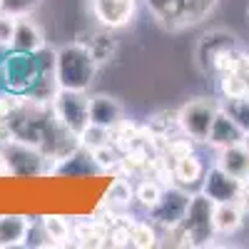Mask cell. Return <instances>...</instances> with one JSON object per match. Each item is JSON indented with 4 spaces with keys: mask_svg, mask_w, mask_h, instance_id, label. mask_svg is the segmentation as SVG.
I'll return each mask as SVG.
<instances>
[{
    "mask_svg": "<svg viewBox=\"0 0 249 249\" xmlns=\"http://www.w3.org/2000/svg\"><path fill=\"white\" fill-rule=\"evenodd\" d=\"M40 75H43V65L37 60V53L13 50L0 57V88L13 95L25 97Z\"/></svg>",
    "mask_w": 249,
    "mask_h": 249,
    "instance_id": "obj_2",
    "label": "cell"
},
{
    "mask_svg": "<svg viewBox=\"0 0 249 249\" xmlns=\"http://www.w3.org/2000/svg\"><path fill=\"white\" fill-rule=\"evenodd\" d=\"M92 13L107 30H120L132 23L137 13V0H90Z\"/></svg>",
    "mask_w": 249,
    "mask_h": 249,
    "instance_id": "obj_7",
    "label": "cell"
},
{
    "mask_svg": "<svg viewBox=\"0 0 249 249\" xmlns=\"http://www.w3.org/2000/svg\"><path fill=\"white\" fill-rule=\"evenodd\" d=\"M244 144H247V150H249V132L244 135Z\"/></svg>",
    "mask_w": 249,
    "mask_h": 249,
    "instance_id": "obj_34",
    "label": "cell"
},
{
    "mask_svg": "<svg viewBox=\"0 0 249 249\" xmlns=\"http://www.w3.org/2000/svg\"><path fill=\"white\" fill-rule=\"evenodd\" d=\"M130 199H132V187L127 179H115L107 190V204L112 210H124V207H130Z\"/></svg>",
    "mask_w": 249,
    "mask_h": 249,
    "instance_id": "obj_25",
    "label": "cell"
},
{
    "mask_svg": "<svg viewBox=\"0 0 249 249\" xmlns=\"http://www.w3.org/2000/svg\"><path fill=\"white\" fill-rule=\"evenodd\" d=\"M242 207L237 202H217L214 204V214H212V222H214V232L219 234H234L239 227H242Z\"/></svg>",
    "mask_w": 249,
    "mask_h": 249,
    "instance_id": "obj_16",
    "label": "cell"
},
{
    "mask_svg": "<svg viewBox=\"0 0 249 249\" xmlns=\"http://www.w3.org/2000/svg\"><path fill=\"white\" fill-rule=\"evenodd\" d=\"M150 160H152V155L147 152V147H144V142H137L135 147H130L127 152L122 155L120 164L124 167V172H142V170H147Z\"/></svg>",
    "mask_w": 249,
    "mask_h": 249,
    "instance_id": "obj_21",
    "label": "cell"
},
{
    "mask_svg": "<svg viewBox=\"0 0 249 249\" xmlns=\"http://www.w3.org/2000/svg\"><path fill=\"white\" fill-rule=\"evenodd\" d=\"M217 167H222L224 172H230L232 177L247 182L249 179V150L244 142L230 144V147H222L219 160H217Z\"/></svg>",
    "mask_w": 249,
    "mask_h": 249,
    "instance_id": "obj_13",
    "label": "cell"
},
{
    "mask_svg": "<svg viewBox=\"0 0 249 249\" xmlns=\"http://www.w3.org/2000/svg\"><path fill=\"white\" fill-rule=\"evenodd\" d=\"M40 0H0V10L8 15H28Z\"/></svg>",
    "mask_w": 249,
    "mask_h": 249,
    "instance_id": "obj_30",
    "label": "cell"
},
{
    "mask_svg": "<svg viewBox=\"0 0 249 249\" xmlns=\"http://www.w3.org/2000/svg\"><path fill=\"white\" fill-rule=\"evenodd\" d=\"M244 135H247V132L219 107V112H217V117H214V122H212V130H210V137H207V142L217 144V147H230V144L244 142Z\"/></svg>",
    "mask_w": 249,
    "mask_h": 249,
    "instance_id": "obj_12",
    "label": "cell"
},
{
    "mask_svg": "<svg viewBox=\"0 0 249 249\" xmlns=\"http://www.w3.org/2000/svg\"><path fill=\"white\" fill-rule=\"evenodd\" d=\"M90 53H92V57L97 60V65L100 62H107L112 55H115V48H117V43H115V37L110 35V30L107 33H97L92 40H90Z\"/></svg>",
    "mask_w": 249,
    "mask_h": 249,
    "instance_id": "obj_23",
    "label": "cell"
},
{
    "mask_svg": "<svg viewBox=\"0 0 249 249\" xmlns=\"http://www.w3.org/2000/svg\"><path fill=\"white\" fill-rule=\"evenodd\" d=\"M187 207H190V195L182 192V190H177V187H167V190L162 192L160 202L152 207V217H155V222H160L162 227L172 230V227H177V224L184 219Z\"/></svg>",
    "mask_w": 249,
    "mask_h": 249,
    "instance_id": "obj_8",
    "label": "cell"
},
{
    "mask_svg": "<svg viewBox=\"0 0 249 249\" xmlns=\"http://www.w3.org/2000/svg\"><path fill=\"white\" fill-rule=\"evenodd\" d=\"M77 140H80V144L85 150H97V147H102V144H107L110 140H112V130L110 127H102V124H95V122H90L85 130H82L80 135H77Z\"/></svg>",
    "mask_w": 249,
    "mask_h": 249,
    "instance_id": "obj_20",
    "label": "cell"
},
{
    "mask_svg": "<svg viewBox=\"0 0 249 249\" xmlns=\"http://www.w3.org/2000/svg\"><path fill=\"white\" fill-rule=\"evenodd\" d=\"M222 110L230 115L244 132H249V95L247 97H237V100H227V105Z\"/></svg>",
    "mask_w": 249,
    "mask_h": 249,
    "instance_id": "obj_27",
    "label": "cell"
},
{
    "mask_svg": "<svg viewBox=\"0 0 249 249\" xmlns=\"http://www.w3.org/2000/svg\"><path fill=\"white\" fill-rule=\"evenodd\" d=\"M232 48H237V35L227 33V30H212V33H207L199 40V48H197V62H199V68L202 70H212L214 57L222 50H232Z\"/></svg>",
    "mask_w": 249,
    "mask_h": 249,
    "instance_id": "obj_11",
    "label": "cell"
},
{
    "mask_svg": "<svg viewBox=\"0 0 249 249\" xmlns=\"http://www.w3.org/2000/svg\"><path fill=\"white\" fill-rule=\"evenodd\" d=\"M95 68H97V60L92 57L88 45H65L57 50V60H55V75L60 88H68V90H85L92 77H95Z\"/></svg>",
    "mask_w": 249,
    "mask_h": 249,
    "instance_id": "obj_1",
    "label": "cell"
},
{
    "mask_svg": "<svg viewBox=\"0 0 249 249\" xmlns=\"http://www.w3.org/2000/svg\"><path fill=\"white\" fill-rule=\"evenodd\" d=\"M130 222H132V219H130ZM107 244H110V247H130V244H132V239H130V224L112 227L110 237H107Z\"/></svg>",
    "mask_w": 249,
    "mask_h": 249,
    "instance_id": "obj_31",
    "label": "cell"
},
{
    "mask_svg": "<svg viewBox=\"0 0 249 249\" xmlns=\"http://www.w3.org/2000/svg\"><path fill=\"white\" fill-rule=\"evenodd\" d=\"M172 172H175V179L182 187H195L204 177V167H202V162H199L197 155H184V157L175 160Z\"/></svg>",
    "mask_w": 249,
    "mask_h": 249,
    "instance_id": "obj_17",
    "label": "cell"
},
{
    "mask_svg": "<svg viewBox=\"0 0 249 249\" xmlns=\"http://www.w3.org/2000/svg\"><path fill=\"white\" fill-rule=\"evenodd\" d=\"M219 88H222V95H224L227 100L247 97V95H249V80H247L244 75H239V72H224Z\"/></svg>",
    "mask_w": 249,
    "mask_h": 249,
    "instance_id": "obj_22",
    "label": "cell"
},
{
    "mask_svg": "<svg viewBox=\"0 0 249 249\" xmlns=\"http://www.w3.org/2000/svg\"><path fill=\"white\" fill-rule=\"evenodd\" d=\"M13 48L15 50H25V53H37L40 48H45V37H43V33H40V28L25 15H15Z\"/></svg>",
    "mask_w": 249,
    "mask_h": 249,
    "instance_id": "obj_14",
    "label": "cell"
},
{
    "mask_svg": "<svg viewBox=\"0 0 249 249\" xmlns=\"http://www.w3.org/2000/svg\"><path fill=\"white\" fill-rule=\"evenodd\" d=\"M120 120H122V105L115 97H107V95L90 97V122L112 130Z\"/></svg>",
    "mask_w": 249,
    "mask_h": 249,
    "instance_id": "obj_15",
    "label": "cell"
},
{
    "mask_svg": "<svg viewBox=\"0 0 249 249\" xmlns=\"http://www.w3.org/2000/svg\"><path fill=\"white\" fill-rule=\"evenodd\" d=\"M5 162L13 175H37L40 164H43V155L37 152V147L13 140L10 147L5 150Z\"/></svg>",
    "mask_w": 249,
    "mask_h": 249,
    "instance_id": "obj_10",
    "label": "cell"
},
{
    "mask_svg": "<svg viewBox=\"0 0 249 249\" xmlns=\"http://www.w3.org/2000/svg\"><path fill=\"white\" fill-rule=\"evenodd\" d=\"M162 184L160 182H155L152 177L150 179H144V182H140V187L135 190V197H137V202L144 207V210H152V207L160 202V197H162Z\"/></svg>",
    "mask_w": 249,
    "mask_h": 249,
    "instance_id": "obj_26",
    "label": "cell"
},
{
    "mask_svg": "<svg viewBox=\"0 0 249 249\" xmlns=\"http://www.w3.org/2000/svg\"><path fill=\"white\" fill-rule=\"evenodd\" d=\"M90 155H92V162L100 164V167H105V170L117 167V164H120V160H117V147H110V142L102 144V147H97V150H92Z\"/></svg>",
    "mask_w": 249,
    "mask_h": 249,
    "instance_id": "obj_29",
    "label": "cell"
},
{
    "mask_svg": "<svg viewBox=\"0 0 249 249\" xmlns=\"http://www.w3.org/2000/svg\"><path fill=\"white\" fill-rule=\"evenodd\" d=\"M212 214H214V202L204 192L190 197V207H187V212H184V219L175 227L179 232V237L184 239V244H190V247L192 244H207V239H212V234H214Z\"/></svg>",
    "mask_w": 249,
    "mask_h": 249,
    "instance_id": "obj_4",
    "label": "cell"
},
{
    "mask_svg": "<svg viewBox=\"0 0 249 249\" xmlns=\"http://www.w3.org/2000/svg\"><path fill=\"white\" fill-rule=\"evenodd\" d=\"M30 222L25 217H0V247H15L28 239Z\"/></svg>",
    "mask_w": 249,
    "mask_h": 249,
    "instance_id": "obj_19",
    "label": "cell"
},
{
    "mask_svg": "<svg viewBox=\"0 0 249 249\" xmlns=\"http://www.w3.org/2000/svg\"><path fill=\"white\" fill-rule=\"evenodd\" d=\"M184 155H192V142L190 140H170L167 144V157L172 160H179Z\"/></svg>",
    "mask_w": 249,
    "mask_h": 249,
    "instance_id": "obj_33",
    "label": "cell"
},
{
    "mask_svg": "<svg viewBox=\"0 0 249 249\" xmlns=\"http://www.w3.org/2000/svg\"><path fill=\"white\" fill-rule=\"evenodd\" d=\"M75 237L80 239L77 244H82V247H102V244H107V237H110V224H107L105 219L82 222V224H77Z\"/></svg>",
    "mask_w": 249,
    "mask_h": 249,
    "instance_id": "obj_18",
    "label": "cell"
},
{
    "mask_svg": "<svg viewBox=\"0 0 249 249\" xmlns=\"http://www.w3.org/2000/svg\"><path fill=\"white\" fill-rule=\"evenodd\" d=\"M15 35V15H0V45H13Z\"/></svg>",
    "mask_w": 249,
    "mask_h": 249,
    "instance_id": "obj_32",
    "label": "cell"
},
{
    "mask_svg": "<svg viewBox=\"0 0 249 249\" xmlns=\"http://www.w3.org/2000/svg\"><path fill=\"white\" fill-rule=\"evenodd\" d=\"M53 115L62 127L80 135L90 124V97L85 95V90L60 88L53 97Z\"/></svg>",
    "mask_w": 249,
    "mask_h": 249,
    "instance_id": "obj_5",
    "label": "cell"
},
{
    "mask_svg": "<svg viewBox=\"0 0 249 249\" xmlns=\"http://www.w3.org/2000/svg\"><path fill=\"white\" fill-rule=\"evenodd\" d=\"M45 230V237L48 239H57V242H62V239H68L70 237V224L62 219V217H43V224H40Z\"/></svg>",
    "mask_w": 249,
    "mask_h": 249,
    "instance_id": "obj_28",
    "label": "cell"
},
{
    "mask_svg": "<svg viewBox=\"0 0 249 249\" xmlns=\"http://www.w3.org/2000/svg\"><path fill=\"white\" fill-rule=\"evenodd\" d=\"M242 190H244V182L232 177L230 172H224L222 167L210 170L207 177H204V195L210 197L214 204L217 202H234Z\"/></svg>",
    "mask_w": 249,
    "mask_h": 249,
    "instance_id": "obj_9",
    "label": "cell"
},
{
    "mask_svg": "<svg viewBox=\"0 0 249 249\" xmlns=\"http://www.w3.org/2000/svg\"><path fill=\"white\" fill-rule=\"evenodd\" d=\"M150 10L164 28L182 30L197 25L217 5V0H147Z\"/></svg>",
    "mask_w": 249,
    "mask_h": 249,
    "instance_id": "obj_3",
    "label": "cell"
},
{
    "mask_svg": "<svg viewBox=\"0 0 249 249\" xmlns=\"http://www.w3.org/2000/svg\"><path fill=\"white\" fill-rule=\"evenodd\" d=\"M130 239H132V247L150 249L157 244V232L150 222H130Z\"/></svg>",
    "mask_w": 249,
    "mask_h": 249,
    "instance_id": "obj_24",
    "label": "cell"
},
{
    "mask_svg": "<svg viewBox=\"0 0 249 249\" xmlns=\"http://www.w3.org/2000/svg\"><path fill=\"white\" fill-rule=\"evenodd\" d=\"M217 112H219V107L214 105L212 100H192V102H187V105L179 110L177 120H179V127L192 140L207 142Z\"/></svg>",
    "mask_w": 249,
    "mask_h": 249,
    "instance_id": "obj_6",
    "label": "cell"
}]
</instances>
